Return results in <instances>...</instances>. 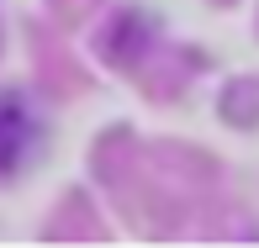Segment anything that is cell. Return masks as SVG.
Returning <instances> with one entry per match:
<instances>
[{
	"label": "cell",
	"mask_w": 259,
	"mask_h": 248,
	"mask_svg": "<svg viewBox=\"0 0 259 248\" xmlns=\"http://www.w3.org/2000/svg\"><path fill=\"white\" fill-rule=\"evenodd\" d=\"M32 116H27V106H21L16 95H0V169H16L21 159H27V148H32Z\"/></svg>",
	"instance_id": "1"
}]
</instances>
